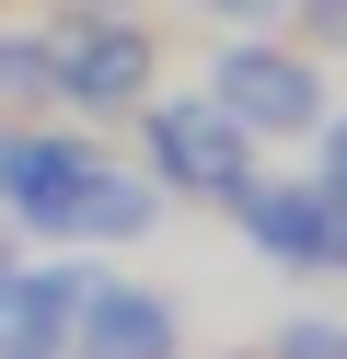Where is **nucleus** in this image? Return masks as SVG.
Listing matches in <instances>:
<instances>
[{"instance_id":"obj_9","label":"nucleus","mask_w":347,"mask_h":359,"mask_svg":"<svg viewBox=\"0 0 347 359\" xmlns=\"http://www.w3.org/2000/svg\"><path fill=\"white\" fill-rule=\"evenodd\" d=\"M23 116H58V81H46L35 24H0V128H23Z\"/></svg>"},{"instance_id":"obj_10","label":"nucleus","mask_w":347,"mask_h":359,"mask_svg":"<svg viewBox=\"0 0 347 359\" xmlns=\"http://www.w3.org/2000/svg\"><path fill=\"white\" fill-rule=\"evenodd\" d=\"M301 174H313L324 197H347V104H324V128L301 140Z\"/></svg>"},{"instance_id":"obj_3","label":"nucleus","mask_w":347,"mask_h":359,"mask_svg":"<svg viewBox=\"0 0 347 359\" xmlns=\"http://www.w3.org/2000/svg\"><path fill=\"white\" fill-rule=\"evenodd\" d=\"M128 128H139V174H151L162 197H185V209H231V197L266 174V151H254L243 128L197 93V81H162Z\"/></svg>"},{"instance_id":"obj_11","label":"nucleus","mask_w":347,"mask_h":359,"mask_svg":"<svg viewBox=\"0 0 347 359\" xmlns=\"http://www.w3.org/2000/svg\"><path fill=\"white\" fill-rule=\"evenodd\" d=\"M290 24H301V47L347 58V0H290Z\"/></svg>"},{"instance_id":"obj_1","label":"nucleus","mask_w":347,"mask_h":359,"mask_svg":"<svg viewBox=\"0 0 347 359\" xmlns=\"http://www.w3.org/2000/svg\"><path fill=\"white\" fill-rule=\"evenodd\" d=\"M197 93L220 104L254 151H301L324 128V104H336V70H324V47H301V35H278V24H220L197 47Z\"/></svg>"},{"instance_id":"obj_5","label":"nucleus","mask_w":347,"mask_h":359,"mask_svg":"<svg viewBox=\"0 0 347 359\" xmlns=\"http://www.w3.org/2000/svg\"><path fill=\"white\" fill-rule=\"evenodd\" d=\"M93 163H104L93 128H58V116L0 128V220H12L23 243H58L69 209H81V186H93Z\"/></svg>"},{"instance_id":"obj_12","label":"nucleus","mask_w":347,"mask_h":359,"mask_svg":"<svg viewBox=\"0 0 347 359\" xmlns=\"http://www.w3.org/2000/svg\"><path fill=\"white\" fill-rule=\"evenodd\" d=\"M185 12H197L208 35H220V24H290V0H185Z\"/></svg>"},{"instance_id":"obj_8","label":"nucleus","mask_w":347,"mask_h":359,"mask_svg":"<svg viewBox=\"0 0 347 359\" xmlns=\"http://www.w3.org/2000/svg\"><path fill=\"white\" fill-rule=\"evenodd\" d=\"M162 209H174V197L151 186V174L139 163H93V186H81V209H69V232H58V255H139V243L162 232Z\"/></svg>"},{"instance_id":"obj_2","label":"nucleus","mask_w":347,"mask_h":359,"mask_svg":"<svg viewBox=\"0 0 347 359\" xmlns=\"http://www.w3.org/2000/svg\"><path fill=\"white\" fill-rule=\"evenodd\" d=\"M46 81H58V116H139L162 93V35L139 24V0H46Z\"/></svg>"},{"instance_id":"obj_6","label":"nucleus","mask_w":347,"mask_h":359,"mask_svg":"<svg viewBox=\"0 0 347 359\" xmlns=\"http://www.w3.org/2000/svg\"><path fill=\"white\" fill-rule=\"evenodd\" d=\"M69 359H185V302L162 278L93 266L81 278V325H69Z\"/></svg>"},{"instance_id":"obj_4","label":"nucleus","mask_w":347,"mask_h":359,"mask_svg":"<svg viewBox=\"0 0 347 359\" xmlns=\"http://www.w3.org/2000/svg\"><path fill=\"white\" fill-rule=\"evenodd\" d=\"M231 232L278 278H347V197H324L313 174H254L231 197Z\"/></svg>"},{"instance_id":"obj_13","label":"nucleus","mask_w":347,"mask_h":359,"mask_svg":"<svg viewBox=\"0 0 347 359\" xmlns=\"http://www.w3.org/2000/svg\"><path fill=\"white\" fill-rule=\"evenodd\" d=\"M12 255H23V232H12V220H0V278H12Z\"/></svg>"},{"instance_id":"obj_7","label":"nucleus","mask_w":347,"mask_h":359,"mask_svg":"<svg viewBox=\"0 0 347 359\" xmlns=\"http://www.w3.org/2000/svg\"><path fill=\"white\" fill-rule=\"evenodd\" d=\"M81 278H93V255L23 243V255H12V278H0V359H69V325H81Z\"/></svg>"}]
</instances>
